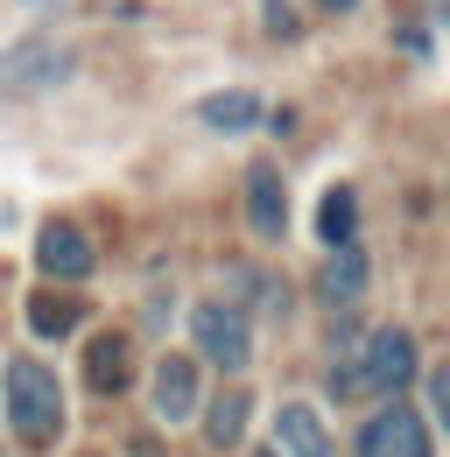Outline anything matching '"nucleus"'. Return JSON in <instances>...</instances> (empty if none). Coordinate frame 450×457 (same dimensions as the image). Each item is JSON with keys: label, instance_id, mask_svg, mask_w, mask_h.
<instances>
[{"label": "nucleus", "instance_id": "f257e3e1", "mask_svg": "<svg viewBox=\"0 0 450 457\" xmlns=\"http://www.w3.org/2000/svg\"><path fill=\"white\" fill-rule=\"evenodd\" d=\"M7 422L21 444L50 451L63 436V395H56V373L36 359H7Z\"/></svg>", "mask_w": 450, "mask_h": 457}, {"label": "nucleus", "instance_id": "f03ea898", "mask_svg": "<svg viewBox=\"0 0 450 457\" xmlns=\"http://www.w3.org/2000/svg\"><path fill=\"white\" fill-rule=\"evenodd\" d=\"M190 338H197V352L212 359V366H225V373H239L246 359H254V338H246V310H232V303H197L190 310Z\"/></svg>", "mask_w": 450, "mask_h": 457}, {"label": "nucleus", "instance_id": "7ed1b4c3", "mask_svg": "<svg viewBox=\"0 0 450 457\" xmlns=\"http://www.w3.org/2000/svg\"><path fill=\"white\" fill-rule=\"evenodd\" d=\"M359 359V395H401L415 380V338L408 331H366V345L352 352Z\"/></svg>", "mask_w": 450, "mask_h": 457}, {"label": "nucleus", "instance_id": "20e7f679", "mask_svg": "<svg viewBox=\"0 0 450 457\" xmlns=\"http://www.w3.org/2000/svg\"><path fill=\"white\" fill-rule=\"evenodd\" d=\"M359 457H429V429L415 408H380L366 429H359Z\"/></svg>", "mask_w": 450, "mask_h": 457}, {"label": "nucleus", "instance_id": "39448f33", "mask_svg": "<svg viewBox=\"0 0 450 457\" xmlns=\"http://www.w3.org/2000/svg\"><path fill=\"white\" fill-rule=\"evenodd\" d=\"M63 78H71V50L63 43H21V50L0 57V85H14V92H50Z\"/></svg>", "mask_w": 450, "mask_h": 457}, {"label": "nucleus", "instance_id": "423d86ee", "mask_svg": "<svg viewBox=\"0 0 450 457\" xmlns=\"http://www.w3.org/2000/svg\"><path fill=\"white\" fill-rule=\"evenodd\" d=\"M246 226L261 232V239H281V232H288V190H281L275 162H254V170H246Z\"/></svg>", "mask_w": 450, "mask_h": 457}, {"label": "nucleus", "instance_id": "0eeeda50", "mask_svg": "<svg viewBox=\"0 0 450 457\" xmlns=\"http://www.w3.org/2000/svg\"><path fill=\"white\" fill-rule=\"evenodd\" d=\"M36 261H43V275H56V282H85L92 275V239L71 226V219H56L36 239Z\"/></svg>", "mask_w": 450, "mask_h": 457}, {"label": "nucleus", "instance_id": "6e6552de", "mask_svg": "<svg viewBox=\"0 0 450 457\" xmlns=\"http://www.w3.org/2000/svg\"><path fill=\"white\" fill-rule=\"evenodd\" d=\"M275 444H281V457H331V429H324L317 408L288 401V408L275 415Z\"/></svg>", "mask_w": 450, "mask_h": 457}, {"label": "nucleus", "instance_id": "1a4fd4ad", "mask_svg": "<svg viewBox=\"0 0 450 457\" xmlns=\"http://www.w3.org/2000/svg\"><path fill=\"white\" fill-rule=\"evenodd\" d=\"M190 408H197V366L190 359H162L155 366V415L162 422H190Z\"/></svg>", "mask_w": 450, "mask_h": 457}, {"label": "nucleus", "instance_id": "9d476101", "mask_svg": "<svg viewBox=\"0 0 450 457\" xmlns=\"http://www.w3.org/2000/svg\"><path fill=\"white\" fill-rule=\"evenodd\" d=\"M366 275H373V268H366V253H352V246H345L331 268L317 275V303H331V310H352V303L366 295Z\"/></svg>", "mask_w": 450, "mask_h": 457}, {"label": "nucleus", "instance_id": "9b49d317", "mask_svg": "<svg viewBox=\"0 0 450 457\" xmlns=\"http://www.w3.org/2000/svg\"><path fill=\"white\" fill-rule=\"evenodd\" d=\"M127 373H134V352H127V338H92V352H85V380H92V395H120L127 387Z\"/></svg>", "mask_w": 450, "mask_h": 457}, {"label": "nucleus", "instance_id": "f8f14e48", "mask_svg": "<svg viewBox=\"0 0 450 457\" xmlns=\"http://www.w3.org/2000/svg\"><path fill=\"white\" fill-rule=\"evenodd\" d=\"M71 324H85V303H78V295H56V288L29 295V331H36V338H63Z\"/></svg>", "mask_w": 450, "mask_h": 457}, {"label": "nucleus", "instance_id": "ddd939ff", "mask_svg": "<svg viewBox=\"0 0 450 457\" xmlns=\"http://www.w3.org/2000/svg\"><path fill=\"white\" fill-rule=\"evenodd\" d=\"M254 120H268L254 92H219V99H204V127H219V134H239V127H254Z\"/></svg>", "mask_w": 450, "mask_h": 457}, {"label": "nucleus", "instance_id": "4468645a", "mask_svg": "<svg viewBox=\"0 0 450 457\" xmlns=\"http://www.w3.org/2000/svg\"><path fill=\"white\" fill-rule=\"evenodd\" d=\"M359 226V204H352V190H324V212H317V232H324V246H345Z\"/></svg>", "mask_w": 450, "mask_h": 457}, {"label": "nucleus", "instance_id": "2eb2a0df", "mask_svg": "<svg viewBox=\"0 0 450 457\" xmlns=\"http://www.w3.org/2000/svg\"><path fill=\"white\" fill-rule=\"evenodd\" d=\"M239 429H246V387H225L219 401H212V444H239Z\"/></svg>", "mask_w": 450, "mask_h": 457}, {"label": "nucleus", "instance_id": "dca6fc26", "mask_svg": "<svg viewBox=\"0 0 450 457\" xmlns=\"http://www.w3.org/2000/svg\"><path fill=\"white\" fill-rule=\"evenodd\" d=\"M225 288H232L239 303H275V310H281V288L268 282L261 268H225Z\"/></svg>", "mask_w": 450, "mask_h": 457}, {"label": "nucleus", "instance_id": "f3484780", "mask_svg": "<svg viewBox=\"0 0 450 457\" xmlns=\"http://www.w3.org/2000/svg\"><path fill=\"white\" fill-rule=\"evenodd\" d=\"M429 401H437V422L450 429V366H437V380H429Z\"/></svg>", "mask_w": 450, "mask_h": 457}, {"label": "nucleus", "instance_id": "a211bd4d", "mask_svg": "<svg viewBox=\"0 0 450 457\" xmlns=\"http://www.w3.org/2000/svg\"><path fill=\"white\" fill-rule=\"evenodd\" d=\"M317 7H324V14H352L359 0H317Z\"/></svg>", "mask_w": 450, "mask_h": 457}, {"label": "nucleus", "instance_id": "6ab92c4d", "mask_svg": "<svg viewBox=\"0 0 450 457\" xmlns=\"http://www.w3.org/2000/svg\"><path fill=\"white\" fill-rule=\"evenodd\" d=\"M261 457H275V451H261Z\"/></svg>", "mask_w": 450, "mask_h": 457}]
</instances>
